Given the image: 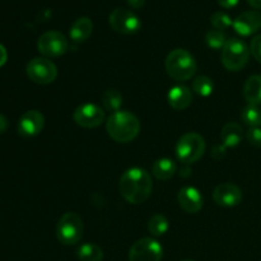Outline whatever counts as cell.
<instances>
[{
  "instance_id": "obj_20",
  "label": "cell",
  "mask_w": 261,
  "mask_h": 261,
  "mask_svg": "<svg viewBox=\"0 0 261 261\" xmlns=\"http://www.w3.org/2000/svg\"><path fill=\"white\" fill-rule=\"evenodd\" d=\"M176 170H177L176 163L170 158H160L152 165V175L161 181H167L172 178Z\"/></svg>"
},
{
  "instance_id": "obj_35",
  "label": "cell",
  "mask_w": 261,
  "mask_h": 261,
  "mask_svg": "<svg viewBox=\"0 0 261 261\" xmlns=\"http://www.w3.org/2000/svg\"><path fill=\"white\" fill-rule=\"evenodd\" d=\"M249 3L250 7H252L254 9H261V0H246Z\"/></svg>"
},
{
  "instance_id": "obj_12",
  "label": "cell",
  "mask_w": 261,
  "mask_h": 261,
  "mask_svg": "<svg viewBox=\"0 0 261 261\" xmlns=\"http://www.w3.org/2000/svg\"><path fill=\"white\" fill-rule=\"evenodd\" d=\"M213 200L217 205L232 208L242 201V191L236 184L223 182L216 186L213 191Z\"/></svg>"
},
{
  "instance_id": "obj_33",
  "label": "cell",
  "mask_w": 261,
  "mask_h": 261,
  "mask_svg": "<svg viewBox=\"0 0 261 261\" xmlns=\"http://www.w3.org/2000/svg\"><path fill=\"white\" fill-rule=\"evenodd\" d=\"M126 2L134 9H139V8H142L145 4V0H126Z\"/></svg>"
},
{
  "instance_id": "obj_1",
  "label": "cell",
  "mask_w": 261,
  "mask_h": 261,
  "mask_svg": "<svg viewBox=\"0 0 261 261\" xmlns=\"http://www.w3.org/2000/svg\"><path fill=\"white\" fill-rule=\"evenodd\" d=\"M152 189V177L144 168H129L120 178V193L130 204L144 203L149 198Z\"/></svg>"
},
{
  "instance_id": "obj_9",
  "label": "cell",
  "mask_w": 261,
  "mask_h": 261,
  "mask_svg": "<svg viewBox=\"0 0 261 261\" xmlns=\"http://www.w3.org/2000/svg\"><path fill=\"white\" fill-rule=\"evenodd\" d=\"M68 40L59 31H47L37 41L38 51L46 58H59L68 51Z\"/></svg>"
},
{
  "instance_id": "obj_18",
  "label": "cell",
  "mask_w": 261,
  "mask_h": 261,
  "mask_svg": "<svg viewBox=\"0 0 261 261\" xmlns=\"http://www.w3.org/2000/svg\"><path fill=\"white\" fill-rule=\"evenodd\" d=\"M242 138H244V130L236 122H228L222 129L221 140L226 148L237 147L241 143Z\"/></svg>"
},
{
  "instance_id": "obj_5",
  "label": "cell",
  "mask_w": 261,
  "mask_h": 261,
  "mask_svg": "<svg viewBox=\"0 0 261 261\" xmlns=\"http://www.w3.org/2000/svg\"><path fill=\"white\" fill-rule=\"evenodd\" d=\"M205 152V140L198 133H188L178 139L176 145V155L184 165L195 163Z\"/></svg>"
},
{
  "instance_id": "obj_19",
  "label": "cell",
  "mask_w": 261,
  "mask_h": 261,
  "mask_svg": "<svg viewBox=\"0 0 261 261\" xmlns=\"http://www.w3.org/2000/svg\"><path fill=\"white\" fill-rule=\"evenodd\" d=\"M244 97L249 105H261V75H251L245 82Z\"/></svg>"
},
{
  "instance_id": "obj_29",
  "label": "cell",
  "mask_w": 261,
  "mask_h": 261,
  "mask_svg": "<svg viewBox=\"0 0 261 261\" xmlns=\"http://www.w3.org/2000/svg\"><path fill=\"white\" fill-rule=\"evenodd\" d=\"M250 53L252 54L255 60L261 63V35L255 36L251 40V43H250Z\"/></svg>"
},
{
  "instance_id": "obj_14",
  "label": "cell",
  "mask_w": 261,
  "mask_h": 261,
  "mask_svg": "<svg viewBox=\"0 0 261 261\" xmlns=\"http://www.w3.org/2000/svg\"><path fill=\"white\" fill-rule=\"evenodd\" d=\"M233 28L239 35L251 36L261 28V13L259 10H247L233 20Z\"/></svg>"
},
{
  "instance_id": "obj_13",
  "label": "cell",
  "mask_w": 261,
  "mask_h": 261,
  "mask_svg": "<svg viewBox=\"0 0 261 261\" xmlns=\"http://www.w3.org/2000/svg\"><path fill=\"white\" fill-rule=\"evenodd\" d=\"M45 126V117L37 110H30L20 116L18 133L24 138H32L40 134Z\"/></svg>"
},
{
  "instance_id": "obj_23",
  "label": "cell",
  "mask_w": 261,
  "mask_h": 261,
  "mask_svg": "<svg viewBox=\"0 0 261 261\" xmlns=\"http://www.w3.org/2000/svg\"><path fill=\"white\" fill-rule=\"evenodd\" d=\"M168 227L170 224L163 214H154L148 222V231L152 233V236L155 237L163 236L168 231Z\"/></svg>"
},
{
  "instance_id": "obj_4",
  "label": "cell",
  "mask_w": 261,
  "mask_h": 261,
  "mask_svg": "<svg viewBox=\"0 0 261 261\" xmlns=\"http://www.w3.org/2000/svg\"><path fill=\"white\" fill-rule=\"evenodd\" d=\"M250 48L240 38H228L222 48V64L229 71H240L249 63Z\"/></svg>"
},
{
  "instance_id": "obj_26",
  "label": "cell",
  "mask_w": 261,
  "mask_h": 261,
  "mask_svg": "<svg viewBox=\"0 0 261 261\" xmlns=\"http://www.w3.org/2000/svg\"><path fill=\"white\" fill-rule=\"evenodd\" d=\"M205 42L211 48H214V50H221V48H223L224 45H226L227 37L226 35H224L223 31L212 30L206 33Z\"/></svg>"
},
{
  "instance_id": "obj_36",
  "label": "cell",
  "mask_w": 261,
  "mask_h": 261,
  "mask_svg": "<svg viewBox=\"0 0 261 261\" xmlns=\"http://www.w3.org/2000/svg\"><path fill=\"white\" fill-rule=\"evenodd\" d=\"M184 261H193V260H184Z\"/></svg>"
},
{
  "instance_id": "obj_8",
  "label": "cell",
  "mask_w": 261,
  "mask_h": 261,
  "mask_svg": "<svg viewBox=\"0 0 261 261\" xmlns=\"http://www.w3.org/2000/svg\"><path fill=\"white\" fill-rule=\"evenodd\" d=\"M109 23L115 32L121 35H134L142 27L139 17L125 8H116L112 10L109 17Z\"/></svg>"
},
{
  "instance_id": "obj_24",
  "label": "cell",
  "mask_w": 261,
  "mask_h": 261,
  "mask_svg": "<svg viewBox=\"0 0 261 261\" xmlns=\"http://www.w3.org/2000/svg\"><path fill=\"white\" fill-rule=\"evenodd\" d=\"M241 119L246 125L250 127H260L261 126V110L259 106L255 105H247L244 110H242Z\"/></svg>"
},
{
  "instance_id": "obj_11",
  "label": "cell",
  "mask_w": 261,
  "mask_h": 261,
  "mask_svg": "<svg viewBox=\"0 0 261 261\" xmlns=\"http://www.w3.org/2000/svg\"><path fill=\"white\" fill-rule=\"evenodd\" d=\"M76 125L86 129H93L105 121V111L101 106L94 103H84L76 107L73 114Z\"/></svg>"
},
{
  "instance_id": "obj_27",
  "label": "cell",
  "mask_w": 261,
  "mask_h": 261,
  "mask_svg": "<svg viewBox=\"0 0 261 261\" xmlns=\"http://www.w3.org/2000/svg\"><path fill=\"white\" fill-rule=\"evenodd\" d=\"M211 22L212 24H213V27H216V30H219V31L227 30V28L231 27V25L233 24L231 17L224 12L214 13V14L211 17Z\"/></svg>"
},
{
  "instance_id": "obj_7",
  "label": "cell",
  "mask_w": 261,
  "mask_h": 261,
  "mask_svg": "<svg viewBox=\"0 0 261 261\" xmlns=\"http://www.w3.org/2000/svg\"><path fill=\"white\" fill-rule=\"evenodd\" d=\"M27 75L33 83L40 86L51 84L58 76V68L47 58H35L27 64Z\"/></svg>"
},
{
  "instance_id": "obj_15",
  "label": "cell",
  "mask_w": 261,
  "mask_h": 261,
  "mask_svg": "<svg viewBox=\"0 0 261 261\" xmlns=\"http://www.w3.org/2000/svg\"><path fill=\"white\" fill-rule=\"evenodd\" d=\"M177 200L181 209L190 214L198 213L203 208L204 204L200 191L198 189L193 188V186H186V188L181 189L180 193H178Z\"/></svg>"
},
{
  "instance_id": "obj_2",
  "label": "cell",
  "mask_w": 261,
  "mask_h": 261,
  "mask_svg": "<svg viewBox=\"0 0 261 261\" xmlns=\"http://www.w3.org/2000/svg\"><path fill=\"white\" fill-rule=\"evenodd\" d=\"M106 130L111 139L117 143L133 142L140 132V122L134 114L117 111L107 119Z\"/></svg>"
},
{
  "instance_id": "obj_31",
  "label": "cell",
  "mask_w": 261,
  "mask_h": 261,
  "mask_svg": "<svg viewBox=\"0 0 261 261\" xmlns=\"http://www.w3.org/2000/svg\"><path fill=\"white\" fill-rule=\"evenodd\" d=\"M217 2L224 9H231V8H234L239 4L240 0H217Z\"/></svg>"
},
{
  "instance_id": "obj_21",
  "label": "cell",
  "mask_w": 261,
  "mask_h": 261,
  "mask_svg": "<svg viewBox=\"0 0 261 261\" xmlns=\"http://www.w3.org/2000/svg\"><path fill=\"white\" fill-rule=\"evenodd\" d=\"M102 105H103L105 110L110 112H117L120 111V107L122 105V94L120 93L117 89H107L102 94Z\"/></svg>"
},
{
  "instance_id": "obj_22",
  "label": "cell",
  "mask_w": 261,
  "mask_h": 261,
  "mask_svg": "<svg viewBox=\"0 0 261 261\" xmlns=\"http://www.w3.org/2000/svg\"><path fill=\"white\" fill-rule=\"evenodd\" d=\"M81 261H102L103 251L96 244H84L76 251Z\"/></svg>"
},
{
  "instance_id": "obj_32",
  "label": "cell",
  "mask_w": 261,
  "mask_h": 261,
  "mask_svg": "<svg viewBox=\"0 0 261 261\" xmlns=\"http://www.w3.org/2000/svg\"><path fill=\"white\" fill-rule=\"evenodd\" d=\"M8 60V53L3 45H0V66L4 65Z\"/></svg>"
},
{
  "instance_id": "obj_25",
  "label": "cell",
  "mask_w": 261,
  "mask_h": 261,
  "mask_svg": "<svg viewBox=\"0 0 261 261\" xmlns=\"http://www.w3.org/2000/svg\"><path fill=\"white\" fill-rule=\"evenodd\" d=\"M214 83L209 76L200 75L194 79L193 91L201 97H208L213 93Z\"/></svg>"
},
{
  "instance_id": "obj_6",
  "label": "cell",
  "mask_w": 261,
  "mask_h": 261,
  "mask_svg": "<svg viewBox=\"0 0 261 261\" xmlns=\"http://www.w3.org/2000/svg\"><path fill=\"white\" fill-rule=\"evenodd\" d=\"M83 221L76 213L69 212L65 213L58 222L56 236L63 245H75L81 241L83 236Z\"/></svg>"
},
{
  "instance_id": "obj_3",
  "label": "cell",
  "mask_w": 261,
  "mask_h": 261,
  "mask_svg": "<svg viewBox=\"0 0 261 261\" xmlns=\"http://www.w3.org/2000/svg\"><path fill=\"white\" fill-rule=\"evenodd\" d=\"M166 71L172 79L185 82L193 78L196 71L195 58L184 48L172 50L166 58Z\"/></svg>"
},
{
  "instance_id": "obj_28",
  "label": "cell",
  "mask_w": 261,
  "mask_h": 261,
  "mask_svg": "<svg viewBox=\"0 0 261 261\" xmlns=\"http://www.w3.org/2000/svg\"><path fill=\"white\" fill-rule=\"evenodd\" d=\"M246 139L252 147L261 148V127H250L246 132Z\"/></svg>"
},
{
  "instance_id": "obj_16",
  "label": "cell",
  "mask_w": 261,
  "mask_h": 261,
  "mask_svg": "<svg viewBox=\"0 0 261 261\" xmlns=\"http://www.w3.org/2000/svg\"><path fill=\"white\" fill-rule=\"evenodd\" d=\"M168 103L172 109L177 110V111H182L186 110L193 102V92L190 91V88L182 84H178V86L172 87L168 92Z\"/></svg>"
},
{
  "instance_id": "obj_34",
  "label": "cell",
  "mask_w": 261,
  "mask_h": 261,
  "mask_svg": "<svg viewBox=\"0 0 261 261\" xmlns=\"http://www.w3.org/2000/svg\"><path fill=\"white\" fill-rule=\"evenodd\" d=\"M7 129H8L7 117L3 116V115H0V134H3V133H4Z\"/></svg>"
},
{
  "instance_id": "obj_17",
  "label": "cell",
  "mask_w": 261,
  "mask_h": 261,
  "mask_svg": "<svg viewBox=\"0 0 261 261\" xmlns=\"http://www.w3.org/2000/svg\"><path fill=\"white\" fill-rule=\"evenodd\" d=\"M93 31V23L88 17H81L75 19L69 30L70 38L76 43H82L89 38Z\"/></svg>"
},
{
  "instance_id": "obj_30",
  "label": "cell",
  "mask_w": 261,
  "mask_h": 261,
  "mask_svg": "<svg viewBox=\"0 0 261 261\" xmlns=\"http://www.w3.org/2000/svg\"><path fill=\"white\" fill-rule=\"evenodd\" d=\"M224 155H226V147H224L223 144L216 145V147L212 149V157L216 158V160H222Z\"/></svg>"
},
{
  "instance_id": "obj_10",
  "label": "cell",
  "mask_w": 261,
  "mask_h": 261,
  "mask_svg": "<svg viewBox=\"0 0 261 261\" xmlns=\"http://www.w3.org/2000/svg\"><path fill=\"white\" fill-rule=\"evenodd\" d=\"M163 247L152 237L140 239L130 247L129 261H161Z\"/></svg>"
}]
</instances>
